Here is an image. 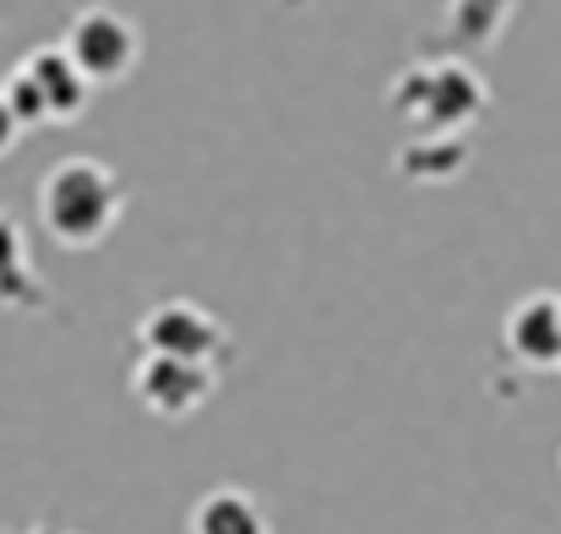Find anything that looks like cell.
<instances>
[{
    "label": "cell",
    "mask_w": 561,
    "mask_h": 534,
    "mask_svg": "<svg viewBox=\"0 0 561 534\" xmlns=\"http://www.w3.org/2000/svg\"><path fill=\"white\" fill-rule=\"evenodd\" d=\"M126 213V180L104 159L77 154L38 180V229L66 251H93Z\"/></svg>",
    "instance_id": "cell-1"
},
{
    "label": "cell",
    "mask_w": 561,
    "mask_h": 534,
    "mask_svg": "<svg viewBox=\"0 0 561 534\" xmlns=\"http://www.w3.org/2000/svg\"><path fill=\"white\" fill-rule=\"evenodd\" d=\"M387 104H392L409 126H420V137H463V132L485 115L491 88H485V77H480L469 60L442 55V60H414V66H403V71L392 77V88H387Z\"/></svg>",
    "instance_id": "cell-2"
},
{
    "label": "cell",
    "mask_w": 561,
    "mask_h": 534,
    "mask_svg": "<svg viewBox=\"0 0 561 534\" xmlns=\"http://www.w3.org/2000/svg\"><path fill=\"white\" fill-rule=\"evenodd\" d=\"M66 60L88 77V88H115L137 71L142 60V27L131 11L121 5H82L71 22H66V38H60Z\"/></svg>",
    "instance_id": "cell-3"
},
{
    "label": "cell",
    "mask_w": 561,
    "mask_h": 534,
    "mask_svg": "<svg viewBox=\"0 0 561 534\" xmlns=\"http://www.w3.org/2000/svg\"><path fill=\"white\" fill-rule=\"evenodd\" d=\"M137 344L142 355H170V360H196L213 365L229 350V333L213 311H202L196 300H159L142 322H137Z\"/></svg>",
    "instance_id": "cell-4"
},
{
    "label": "cell",
    "mask_w": 561,
    "mask_h": 534,
    "mask_svg": "<svg viewBox=\"0 0 561 534\" xmlns=\"http://www.w3.org/2000/svg\"><path fill=\"white\" fill-rule=\"evenodd\" d=\"M218 387L213 365L196 360H170V355H137L131 365V398L153 414V420H191Z\"/></svg>",
    "instance_id": "cell-5"
},
{
    "label": "cell",
    "mask_w": 561,
    "mask_h": 534,
    "mask_svg": "<svg viewBox=\"0 0 561 534\" xmlns=\"http://www.w3.org/2000/svg\"><path fill=\"white\" fill-rule=\"evenodd\" d=\"M16 71L27 77V88H33L38 110H44V126H66V121H82V115H88L93 88H88V77L66 60L60 44H44V49L22 55Z\"/></svg>",
    "instance_id": "cell-6"
},
{
    "label": "cell",
    "mask_w": 561,
    "mask_h": 534,
    "mask_svg": "<svg viewBox=\"0 0 561 534\" xmlns=\"http://www.w3.org/2000/svg\"><path fill=\"white\" fill-rule=\"evenodd\" d=\"M502 339H507V355L529 371H551L561 365V300L557 295H529L507 311L502 322Z\"/></svg>",
    "instance_id": "cell-7"
},
{
    "label": "cell",
    "mask_w": 561,
    "mask_h": 534,
    "mask_svg": "<svg viewBox=\"0 0 561 534\" xmlns=\"http://www.w3.org/2000/svg\"><path fill=\"white\" fill-rule=\"evenodd\" d=\"M0 306L5 311H44L49 306L44 279H38L33 251H27V229L5 207H0Z\"/></svg>",
    "instance_id": "cell-8"
},
{
    "label": "cell",
    "mask_w": 561,
    "mask_h": 534,
    "mask_svg": "<svg viewBox=\"0 0 561 534\" xmlns=\"http://www.w3.org/2000/svg\"><path fill=\"white\" fill-rule=\"evenodd\" d=\"M518 0H447L442 11V49H453L458 60L474 49H496L507 22H513Z\"/></svg>",
    "instance_id": "cell-9"
},
{
    "label": "cell",
    "mask_w": 561,
    "mask_h": 534,
    "mask_svg": "<svg viewBox=\"0 0 561 534\" xmlns=\"http://www.w3.org/2000/svg\"><path fill=\"white\" fill-rule=\"evenodd\" d=\"M186 534H273L267 524V508L240 491V486H213L207 497H196L186 519Z\"/></svg>",
    "instance_id": "cell-10"
},
{
    "label": "cell",
    "mask_w": 561,
    "mask_h": 534,
    "mask_svg": "<svg viewBox=\"0 0 561 534\" xmlns=\"http://www.w3.org/2000/svg\"><path fill=\"white\" fill-rule=\"evenodd\" d=\"M469 170V143L463 137H414L398 148V175L414 185H447Z\"/></svg>",
    "instance_id": "cell-11"
},
{
    "label": "cell",
    "mask_w": 561,
    "mask_h": 534,
    "mask_svg": "<svg viewBox=\"0 0 561 534\" xmlns=\"http://www.w3.org/2000/svg\"><path fill=\"white\" fill-rule=\"evenodd\" d=\"M16 143H22V126H16V115L5 110V99H0V159H5Z\"/></svg>",
    "instance_id": "cell-12"
},
{
    "label": "cell",
    "mask_w": 561,
    "mask_h": 534,
    "mask_svg": "<svg viewBox=\"0 0 561 534\" xmlns=\"http://www.w3.org/2000/svg\"><path fill=\"white\" fill-rule=\"evenodd\" d=\"M284 5H306V0H284Z\"/></svg>",
    "instance_id": "cell-13"
}]
</instances>
